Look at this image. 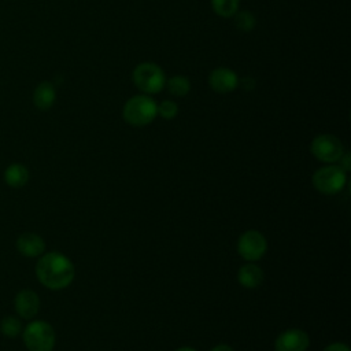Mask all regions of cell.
<instances>
[{
	"label": "cell",
	"instance_id": "6da1fadb",
	"mask_svg": "<svg viewBox=\"0 0 351 351\" xmlns=\"http://www.w3.org/2000/svg\"><path fill=\"white\" fill-rule=\"evenodd\" d=\"M73 262L58 251L40 255L36 263V277L48 289L59 291L67 288L74 280Z\"/></svg>",
	"mask_w": 351,
	"mask_h": 351
},
{
	"label": "cell",
	"instance_id": "7a4b0ae2",
	"mask_svg": "<svg viewBox=\"0 0 351 351\" xmlns=\"http://www.w3.org/2000/svg\"><path fill=\"white\" fill-rule=\"evenodd\" d=\"M123 119L132 126H145L158 115V103L148 95H136L123 106Z\"/></svg>",
	"mask_w": 351,
	"mask_h": 351
},
{
	"label": "cell",
	"instance_id": "3957f363",
	"mask_svg": "<svg viewBox=\"0 0 351 351\" xmlns=\"http://www.w3.org/2000/svg\"><path fill=\"white\" fill-rule=\"evenodd\" d=\"M22 339L29 351H52L55 347V330L47 321L36 319L22 329Z\"/></svg>",
	"mask_w": 351,
	"mask_h": 351
},
{
	"label": "cell",
	"instance_id": "277c9868",
	"mask_svg": "<svg viewBox=\"0 0 351 351\" xmlns=\"http://www.w3.org/2000/svg\"><path fill=\"white\" fill-rule=\"evenodd\" d=\"M132 80L136 88L145 95L162 92L166 84L165 71L160 69V66L152 62L138 63L132 73Z\"/></svg>",
	"mask_w": 351,
	"mask_h": 351
},
{
	"label": "cell",
	"instance_id": "5b68a950",
	"mask_svg": "<svg viewBox=\"0 0 351 351\" xmlns=\"http://www.w3.org/2000/svg\"><path fill=\"white\" fill-rule=\"evenodd\" d=\"M347 182V174L340 166L328 165L318 169L313 176L314 188L322 195H336L343 191Z\"/></svg>",
	"mask_w": 351,
	"mask_h": 351
},
{
	"label": "cell",
	"instance_id": "8992f818",
	"mask_svg": "<svg viewBox=\"0 0 351 351\" xmlns=\"http://www.w3.org/2000/svg\"><path fill=\"white\" fill-rule=\"evenodd\" d=\"M310 149L311 154L324 163L339 162V159L344 154L343 143L336 136L329 133L315 136L311 141Z\"/></svg>",
	"mask_w": 351,
	"mask_h": 351
},
{
	"label": "cell",
	"instance_id": "52a82bcc",
	"mask_svg": "<svg viewBox=\"0 0 351 351\" xmlns=\"http://www.w3.org/2000/svg\"><path fill=\"white\" fill-rule=\"evenodd\" d=\"M267 250L266 237L259 230L244 232L237 241V252L248 262L261 259Z\"/></svg>",
	"mask_w": 351,
	"mask_h": 351
},
{
	"label": "cell",
	"instance_id": "ba28073f",
	"mask_svg": "<svg viewBox=\"0 0 351 351\" xmlns=\"http://www.w3.org/2000/svg\"><path fill=\"white\" fill-rule=\"evenodd\" d=\"M308 335L298 328L281 332L274 343L276 351H306L308 348Z\"/></svg>",
	"mask_w": 351,
	"mask_h": 351
},
{
	"label": "cell",
	"instance_id": "9c48e42d",
	"mask_svg": "<svg viewBox=\"0 0 351 351\" xmlns=\"http://www.w3.org/2000/svg\"><path fill=\"white\" fill-rule=\"evenodd\" d=\"M239 82L237 74L228 67H217L208 75V85L217 93L233 92Z\"/></svg>",
	"mask_w": 351,
	"mask_h": 351
},
{
	"label": "cell",
	"instance_id": "30bf717a",
	"mask_svg": "<svg viewBox=\"0 0 351 351\" xmlns=\"http://www.w3.org/2000/svg\"><path fill=\"white\" fill-rule=\"evenodd\" d=\"M14 308L21 318L32 319L38 313L40 298L32 289H21L14 299Z\"/></svg>",
	"mask_w": 351,
	"mask_h": 351
},
{
	"label": "cell",
	"instance_id": "8fae6325",
	"mask_svg": "<svg viewBox=\"0 0 351 351\" xmlns=\"http://www.w3.org/2000/svg\"><path fill=\"white\" fill-rule=\"evenodd\" d=\"M16 250L27 258H36L44 254L45 251V241L44 239L33 232H26L22 233L18 239H16Z\"/></svg>",
	"mask_w": 351,
	"mask_h": 351
},
{
	"label": "cell",
	"instance_id": "7c38bea8",
	"mask_svg": "<svg viewBox=\"0 0 351 351\" xmlns=\"http://www.w3.org/2000/svg\"><path fill=\"white\" fill-rule=\"evenodd\" d=\"M55 100H56V90L52 82L43 81L36 86L33 92V103L36 108L41 111H47L55 104Z\"/></svg>",
	"mask_w": 351,
	"mask_h": 351
},
{
	"label": "cell",
	"instance_id": "4fadbf2b",
	"mask_svg": "<svg viewBox=\"0 0 351 351\" xmlns=\"http://www.w3.org/2000/svg\"><path fill=\"white\" fill-rule=\"evenodd\" d=\"M237 280L245 288H256L263 281V271L258 265L251 262L240 267L237 273Z\"/></svg>",
	"mask_w": 351,
	"mask_h": 351
},
{
	"label": "cell",
	"instance_id": "5bb4252c",
	"mask_svg": "<svg viewBox=\"0 0 351 351\" xmlns=\"http://www.w3.org/2000/svg\"><path fill=\"white\" fill-rule=\"evenodd\" d=\"M4 181L12 188H21L29 181V170L22 163H11L4 170Z\"/></svg>",
	"mask_w": 351,
	"mask_h": 351
},
{
	"label": "cell",
	"instance_id": "9a60e30c",
	"mask_svg": "<svg viewBox=\"0 0 351 351\" xmlns=\"http://www.w3.org/2000/svg\"><path fill=\"white\" fill-rule=\"evenodd\" d=\"M166 88L170 95L177 97H184L191 92V81L188 77L177 74L166 80Z\"/></svg>",
	"mask_w": 351,
	"mask_h": 351
},
{
	"label": "cell",
	"instance_id": "2e32d148",
	"mask_svg": "<svg viewBox=\"0 0 351 351\" xmlns=\"http://www.w3.org/2000/svg\"><path fill=\"white\" fill-rule=\"evenodd\" d=\"M214 12L222 18L233 16L240 7V0H211Z\"/></svg>",
	"mask_w": 351,
	"mask_h": 351
},
{
	"label": "cell",
	"instance_id": "e0dca14e",
	"mask_svg": "<svg viewBox=\"0 0 351 351\" xmlns=\"http://www.w3.org/2000/svg\"><path fill=\"white\" fill-rule=\"evenodd\" d=\"M0 332L10 339L16 337L22 332V322L14 315H7L0 322Z\"/></svg>",
	"mask_w": 351,
	"mask_h": 351
},
{
	"label": "cell",
	"instance_id": "ac0fdd59",
	"mask_svg": "<svg viewBox=\"0 0 351 351\" xmlns=\"http://www.w3.org/2000/svg\"><path fill=\"white\" fill-rule=\"evenodd\" d=\"M234 25L236 27L240 30V32H251L255 25H256V19L254 16L252 12L247 11V10H241V11H237L234 15Z\"/></svg>",
	"mask_w": 351,
	"mask_h": 351
},
{
	"label": "cell",
	"instance_id": "d6986e66",
	"mask_svg": "<svg viewBox=\"0 0 351 351\" xmlns=\"http://www.w3.org/2000/svg\"><path fill=\"white\" fill-rule=\"evenodd\" d=\"M178 114V106L173 100H163L158 104V115L163 119H173Z\"/></svg>",
	"mask_w": 351,
	"mask_h": 351
},
{
	"label": "cell",
	"instance_id": "ffe728a7",
	"mask_svg": "<svg viewBox=\"0 0 351 351\" xmlns=\"http://www.w3.org/2000/svg\"><path fill=\"white\" fill-rule=\"evenodd\" d=\"M324 351H350V348H348L347 344L337 341V343H332V344L326 346L324 348Z\"/></svg>",
	"mask_w": 351,
	"mask_h": 351
},
{
	"label": "cell",
	"instance_id": "44dd1931",
	"mask_svg": "<svg viewBox=\"0 0 351 351\" xmlns=\"http://www.w3.org/2000/svg\"><path fill=\"white\" fill-rule=\"evenodd\" d=\"M350 154L348 152H344L343 155H341V158L339 159V162H340V167L344 170V171H348L350 170V167H351V165H350Z\"/></svg>",
	"mask_w": 351,
	"mask_h": 351
},
{
	"label": "cell",
	"instance_id": "7402d4cb",
	"mask_svg": "<svg viewBox=\"0 0 351 351\" xmlns=\"http://www.w3.org/2000/svg\"><path fill=\"white\" fill-rule=\"evenodd\" d=\"M210 351H234V350L228 344H218L214 348H211Z\"/></svg>",
	"mask_w": 351,
	"mask_h": 351
},
{
	"label": "cell",
	"instance_id": "603a6c76",
	"mask_svg": "<svg viewBox=\"0 0 351 351\" xmlns=\"http://www.w3.org/2000/svg\"><path fill=\"white\" fill-rule=\"evenodd\" d=\"M176 351H197V350H195V348H192V347H181V348H178V350H176Z\"/></svg>",
	"mask_w": 351,
	"mask_h": 351
}]
</instances>
